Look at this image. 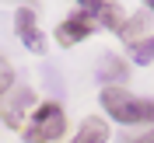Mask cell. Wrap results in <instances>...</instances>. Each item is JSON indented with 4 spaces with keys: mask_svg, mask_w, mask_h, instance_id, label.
Instances as JSON below:
<instances>
[{
    "mask_svg": "<svg viewBox=\"0 0 154 143\" xmlns=\"http://www.w3.org/2000/svg\"><path fill=\"white\" fill-rule=\"evenodd\" d=\"M144 10H147V14H154V0H147V4H144Z\"/></svg>",
    "mask_w": 154,
    "mask_h": 143,
    "instance_id": "13",
    "label": "cell"
},
{
    "mask_svg": "<svg viewBox=\"0 0 154 143\" xmlns=\"http://www.w3.org/2000/svg\"><path fill=\"white\" fill-rule=\"evenodd\" d=\"M130 59H133L137 67H151L154 63V31L151 35H144V38H137V42H130Z\"/></svg>",
    "mask_w": 154,
    "mask_h": 143,
    "instance_id": "10",
    "label": "cell"
},
{
    "mask_svg": "<svg viewBox=\"0 0 154 143\" xmlns=\"http://www.w3.org/2000/svg\"><path fill=\"white\" fill-rule=\"evenodd\" d=\"M70 143H109V122L98 115H88L84 122L77 126V133Z\"/></svg>",
    "mask_w": 154,
    "mask_h": 143,
    "instance_id": "7",
    "label": "cell"
},
{
    "mask_svg": "<svg viewBox=\"0 0 154 143\" xmlns=\"http://www.w3.org/2000/svg\"><path fill=\"white\" fill-rule=\"evenodd\" d=\"M98 77H102L109 87H112L116 80L123 84V80H126V63L119 56H112V52H102V59H98Z\"/></svg>",
    "mask_w": 154,
    "mask_h": 143,
    "instance_id": "9",
    "label": "cell"
},
{
    "mask_svg": "<svg viewBox=\"0 0 154 143\" xmlns=\"http://www.w3.org/2000/svg\"><path fill=\"white\" fill-rule=\"evenodd\" d=\"M98 101L119 126H154V98H140L126 87H105Z\"/></svg>",
    "mask_w": 154,
    "mask_h": 143,
    "instance_id": "1",
    "label": "cell"
},
{
    "mask_svg": "<svg viewBox=\"0 0 154 143\" xmlns=\"http://www.w3.org/2000/svg\"><path fill=\"white\" fill-rule=\"evenodd\" d=\"M38 105V98H35V91H18V94L11 98L7 105H4V112H0V119H4V126H11V129H18L21 133V126L28 122V115H32V108Z\"/></svg>",
    "mask_w": 154,
    "mask_h": 143,
    "instance_id": "6",
    "label": "cell"
},
{
    "mask_svg": "<svg viewBox=\"0 0 154 143\" xmlns=\"http://www.w3.org/2000/svg\"><path fill=\"white\" fill-rule=\"evenodd\" d=\"M95 31H98V25L88 18L81 7H77V10H70L67 18H63L56 28H53V38H56V46H60V49H74V46H81V42H88Z\"/></svg>",
    "mask_w": 154,
    "mask_h": 143,
    "instance_id": "3",
    "label": "cell"
},
{
    "mask_svg": "<svg viewBox=\"0 0 154 143\" xmlns=\"http://www.w3.org/2000/svg\"><path fill=\"white\" fill-rule=\"evenodd\" d=\"M77 7L84 10L98 28H109V31H116V35H119L123 25H126V10L119 7V4H88V0H81Z\"/></svg>",
    "mask_w": 154,
    "mask_h": 143,
    "instance_id": "5",
    "label": "cell"
},
{
    "mask_svg": "<svg viewBox=\"0 0 154 143\" xmlns=\"http://www.w3.org/2000/svg\"><path fill=\"white\" fill-rule=\"evenodd\" d=\"M151 14L147 10H137V14H126V25H123V42L130 46V42H137V38H144V35H151Z\"/></svg>",
    "mask_w": 154,
    "mask_h": 143,
    "instance_id": "8",
    "label": "cell"
},
{
    "mask_svg": "<svg viewBox=\"0 0 154 143\" xmlns=\"http://www.w3.org/2000/svg\"><path fill=\"white\" fill-rule=\"evenodd\" d=\"M63 136H67V112L56 101H38L32 108L28 122L21 126L25 143H60Z\"/></svg>",
    "mask_w": 154,
    "mask_h": 143,
    "instance_id": "2",
    "label": "cell"
},
{
    "mask_svg": "<svg viewBox=\"0 0 154 143\" xmlns=\"http://www.w3.org/2000/svg\"><path fill=\"white\" fill-rule=\"evenodd\" d=\"M11 87H14V67H11V63H7V59H4V56H0V98H4V94H7V91H11Z\"/></svg>",
    "mask_w": 154,
    "mask_h": 143,
    "instance_id": "11",
    "label": "cell"
},
{
    "mask_svg": "<svg viewBox=\"0 0 154 143\" xmlns=\"http://www.w3.org/2000/svg\"><path fill=\"white\" fill-rule=\"evenodd\" d=\"M133 143H154V129H151V133H144L140 140H133Z\"/></svg>",
    "mask_w": 154,
    "mask_h": 143,
    "instance_id": "12",
    "label": "cell"
},
{
    "mask_svg": "<svg viewBox=\"0 0 154 143\" xmlns=\"http://www.w3.org/2000/svg\"><path fill=\"white\" fill-rule=\"evenodd\" d=\"M14 31H18V42L28 49V52H35V56L46 52V35L38 28V14L32 7H18L14 10Z\"/></svg>",
    "mask_w": 154,
    "mask_h": 143,
    "instance_id": "4",
    "label": "cell"
}]
</instances>
